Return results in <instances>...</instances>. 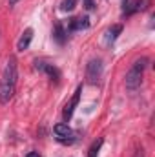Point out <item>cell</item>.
Segmentation results:
<instances>
[{"label": "cell", "mask_w": 155, "mask_h": 157, "mask_svg": "<svg viewBox=\"0 0 155 157\" xmlns=\"http://www.w3.org/2000/svg\"><path fill=\"white\" fill-rule=\"evenodd\" d=\"M17 78H18V66H17V59L9 57L2 78H0V104H6L13 99L15 91H17Z\"/></svg>", "instance_id": "1"}, {"label": "cell", "mask_w": 155, "mask_h": 157, "mask_svg": "<svg viewBox=\"0 0 155 157\" xmlns=\"http://www.w3.org/2000/svg\"><path fill=\"white\" fill-rule=\"evenodd\" d=\"M146 66H148V59H139V60H135L131 64L130 71L126 73V80H124L128 91L133 93V91H137L141 88L142 78H144V71H146Z\"/></svg>", "instance_id": "2"}, {"label": "cell", "mask_w": 155, "mask_h": 157, "mask_svg": "<svg viewBox=\"0 0 155 157\" xmlns=\"http://www.w3.org/2000/svg\"><path fill=\"white\" fill-rule=\"evenodd\" d=\"M53 132H55V139L62 144H71L75 141V132L66 124V122H59L53 126Z\"/></svg>", "instance_id": "3"}, {"label": "cell", "mask_w": 155, "mask_h": 157, "mask_svg": "<svg viewBox=\"0 0 155 157\" xmlns=\"http://www.w3.org/2000/svg\"><path fill=\"white\" fill-rule=\"evenodd\" d=\"M102 70H104L102 60L100 59H91L88 62V66H86V78H88V82L89 84H97L100 80V77H102Z\"/></svg>", "instance_id": "4"}, {"label": "cell", "mask_w": 155, "mask_h": 157, "mask_svg": "<svg viewBox=\"0 0 155 157\" xmlns=\"http://www.w3.org/2000/svg\"><path fill=\"white\" fill-rule=\"evenodd\" d=\"M80 93H82V86H78L77 90H75V93H73V97L70 99V102H66V108H64V121H70V119L73 117V113H75V110H77L78 106V101H80Z\"/></svg>", "instance_id": "5"}, {"label": "cell", "mask_w": 155, "mask_h": 157, "mask_svg": "<svg viewBox=\"0 0 155 157\" xmlns=\"http://www.w3.org/2000/svg\"><path fill=\"white\" fill-rule=\"evenodd\" d=\"M35 68H37L39 71H42V73L49 75L51 80L59 82V78H60V71H59L53 64H47V62H44V60H35Z\"/></svg>", "instance_id": "6"}, {"label": "cell", "mask_w": 155, "mask_h": 157, "mask_svg": "<svg viewBox=\"0 0 155 157\" xmlns=\"http://www.w3.org/2000/svg\"><path fill=\"white\" fill-rule=\"evenodd\" d=\"M148 4H150V0H126V2H124V9H122V13H124V15L139 13V11L146 9Z\"/></svg>", "instance_id": "7"}, {"label": "cell", "mask_w": 155, "mask_h": 157, "mask_svg": "<svg viewBox=\"0 0 155 157\" xmlns=\"http://www.w3.org/2000/svg\"><path fill=\"white\" fill-rule=\"evenodd\" d=\"M89 26V18L88 17H75V18H70L68 20V33L70 31H78V29H86Z\"/></svg>", "instance_id": "8"}, {"label": "cell", "mask_w": 155, "mask_h": 157, "mask_svg": "<svg viewBox=\"0 0 155 157\" xmlns=\"http://www.w3.org/2000/svg\"><path fill=\"white\" fill-rule=\"evenodd\" d=\"M120 33H122V24H113V26L108 28L106 33H104V44H106V46H112Z\"/></svg>", "instance_id": "9"}, {"label": "cell", "mask_w": 155, "mask_h": 157, "mask_svg": "<svg viewBox=\"0 0 155 157\" xmlns=\"http://www.w3.org/2000/svg\"><path fill=\"white\" fill-rule=\"evenodd\" d=\"M31 40H33V29L28 28V29H24V33L20 35V39L17 42V49H18V51H26V49L29 48Z\"/></svg>", "instance_id": "10"}, {"label": "cell", "mask_w": 155, "mask_h": 157, "mask_svg": "<svg viewBox=\"0 0 155 157\" xmlns=\"http://www.w3.org/2000/svg\"><path fill=\"white\" fill-rule=\"evenodd\" d=\"M66 37H68V29L64 28L62 22H57V24H55V29H53V39L57 40L59 44H64Z\"/></svg>", "instance_id": "11"}, {"label": "cell", "mask_w": 155, "mask_h": 157, "mask_svg": "<svg viewBox=\"0 0 155 157\" xmlns=\"http://www.w3.org/2000/svg\"><path fill=\"white\" fill-rule=\"evenodd\" d=\"M102 139H97L93 144H91V148H89V152H88V157H97L99 155V152H100V146H102Z\"/></svg>", "instance_id": "12"}, {"label": "cell", "mask_w": 155, "mask_h": 157, "mask_svg": "<svg viewBox=\"0 0 155 157\" xmlns=\"http://www.w3.org/2000/svg\"><path fill=\"white\" fill-rule=\"evenodd\" d=\"M75 6H77V0H62L60 9H62L64 13H70V11H73V9H75Z\"/></svg>", "instance_id": "13"}, {"label": "cell", "mask_w": 155, "mask_h": 157, "mask_svg": "<svg viewBox=\"0 0 155 157\" xmlns=\"http://www.w3.org/2000/svg\"><path fill=\"white\" fill-rule=\"evenodd\" d=\"M84 4H86V9H93V7H95L93 0H84Z\"/></svg>", "instance_id": "14"}, {"label": "cell", "mask_w": 155, "mask_h": 157, "mask_svg": "<svg viewBox=\"0 0 155 157\" xmlns=\"http://www.w3.org/2000/svg\"><path fill=\"white\" fill-rule=\"evenodd\" d=\"M26 157H42V155H40L39 152H29V154H28Z\"/></svg>", "instance_id": "15"}, {"label": "cell", "mask_w": 155, "mask_h": 157, "mask_svg": "<svg viewBox=\"0 0 155 157\" xmlns=\"http://www.w3.org/2000/svg\"><path fill=\"white\" fill-rule=\"evenodd\" d=\"M7 2H9V6H15V4H17L18 0H7Z\"/></svg>", "instance_id": "16"}]
</instances>
